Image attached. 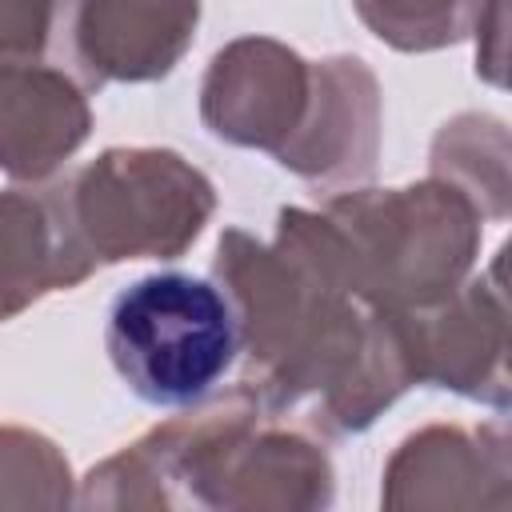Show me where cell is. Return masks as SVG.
I'll use <instances>...</instances> for the list:
<instances>
[{"instance_id": "1", "label": "cell", "mask_w": 512, "mask_h": 512, "mask_svg": "<svg viewBox=\"0 0 512 512\" xmlns=\"http://www.w3.org/2000/svg\"><path fill=\"white\" fill-rule=\"evenodd\" d=\"M104 348L132 396L184 408L204 400L236 364L240 316L204 276L148 272L112 296Z\"/></svg>"}]
</instances>
